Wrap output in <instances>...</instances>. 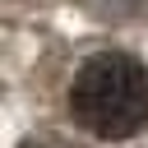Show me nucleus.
Instances as JSON below:
<instances>
[{
	"instance_id": "1",
	"label": "nucleus",
	"mask_w": 148,
	"mask_h": 148,
	"mask_svg": "<svg viewBox=\"0 0 148 148\" xmlns=\"http://www.w3.org/2000/svg\"><path fill=\"white\" fill-rule=\"evenodd\" d=\"M74 120L97 139H130L148 120V69L125 51H102L69 83Z\"/></svg>"
},
{
	"instance_id": "2",
	"label": "nucleus",
	"mask_w": 148,
	"mask_h": 148,
	"mask_svg": "<svg viewBox=\"0 0 148 148\" xmlns=\"http://www.w3.org/2000/svg\"><path fill=\"white\" fill-rule=\"evenodd\" d=\"M23 148H56V143H42V139H32V143H23Z\"/></svg>"
}]
</instances>
